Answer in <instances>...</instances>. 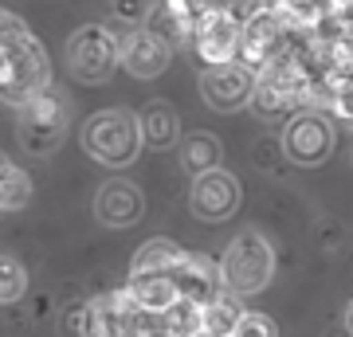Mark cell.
Masks as SVG:
<instances>
[{
    "label": "cell",
    "instance_id": "15",
    "mask_svg": "<svg viewBox=\"0 0 353 337\" xmlns=\"http://www.w3.org/2000/svg\"><path fill=\"white\" fill-rule=\"evenodd\" d=\"M130 290H134V298L141 302V310L145 314H165L181 298V290H176V271H130Z\"/></svg>",
    "mask_w": 353,
    "mask_h": 337
},
{
    "label": "cell",
    "instance_id": "10",
    "mask_svg": "<svg viewBox=\"0 0 353 337\" xmlns=\"http://www.w3.org/2000/svg\"><path fill=\"white\" fill-rule=\"evenodd\" d=\"M283 150L294 165H322L334 153V125L314 110L294 114L283 134Z\"/></svg>",
    "mask_w": 353,
    "mask_h": 337
},
{
    "label": "cell",
    "instance_id": "8",
    "mask_svg": "<svg viewBox=\"0 0 353 337\" xmlns=\"http://www.w3.org/2000/svg\"><path fill=\"white\" fill-rule=\"evenodd\" d=\"M240 39H243V20L232 12V4H208L196 20L192 43L204 63H228L240 59Z\"/></svg>",
    "mask_w": 353,
    "mask_h": 337
},
{
    "label": "cell",
    "instance_id": "25",
    "mask_svg": "<svg viewBox=\"0 0 353 337\" xmlns=\"http://www.w3.org/2000/svg\"><path fill=\"white\" fill-rule=\"evenodd\" d=\"M24 39H28V36H24ZM8 55H12V43H4V39H0V83L8 79Z\"/></svg>",
    "mask_w": 353,
    "mask_h": 337
},
{
    "label": "cell",
    "instance_id": "16",
    "mask_svg": "<svg viewBox=\"0 0 353 337\" xmlns=\"http://www.w3.org/2000/svg\"><path fill=\"white\" fill-rule=\"evenodd\" d=\"M138 125H141V141H145L150 150H173L176 134H181L176 110L169 102H150V106L138 114Z\"/></svg>",
    "mask_w": 353,
    "mask_h": 337
},
{
    "label": "cell",
    "instance_id": "13",
    "mask_svg": "<svg viewBox=\"0 0 353 337\" xmlns=\"http://www.w3.org/2000/svg\"><path fill=\"white\" fill-rule=\"evenodd\" d=\"M141 212H145V196H141V188L126 176H114L106 185L99 188V196H94V216H99V224L106 227H130L138 224Z\"/></svg>",
    "mask_w": 353,
    "mask_h": 337
},
{
    "label": "cell",
    "instance_id": "26",
    "mask_svg": "<svg viewBox=\"0 0 353 337\" xmlns=\"http://www.w3.org/2000/svg\"><path fill=\"white\" fill-rule=\"evenodd\" d=\"M141 337H173V334H169L165 325H150V329H145V334H141Z\"/></svg>",
    "mask_w": 353,
    "mask_h": 337
},
{
    "label": "cell",
    "instance_id": "1",
    "mask_svg": "<svg viewBox=\"0 0 353 337\" xmlns=\"http://www.w3.org/2000/svg\"><path fill=\"white\" fill-rule=\"evenodd\" d=\"M67 125H71V102L51 83L43 90H36L28 102H20L16 134H20V145L32 157H51L59 150V141L67 138Z\"/></svg>",
    "mask_w": 353,
    "mask_h": 337
},
{
    "label": "cell",
    "instance_id": "20",
    "mask_svg": "<svg viewBox=\"0 0 353 337\" xmlns=\"http://www.w3.org/2000/svg\"><path fill=\"white\" fill-rule=\"evenodd\" d=\"M185 255H189V251H181L176 243H169V239H150L145 247H138L130 271H176V263L185 259Z\"/></svg>",
    "mask_w": 353,
    "mask_h": 337
},
{
    "label": "cell",
    "instance_id": "7",
    "mask_svg": "<svg viewBox=\"0 0 353 337\" xmlns=\"http://www.w3.org/2000/svg\"><path fill=\"white\" fill-rule=\"evenodd\" d=\"M255 67H248L243 59H228V63H204L201 75V99L220 114L240 110L243 102H252L255 90Z\"/></svg>",
    "mask_w": 353,
    "mask_h": 337
},
{
    "label": "cell",
    "instance_id": "3",
    "mask_svg": "<svg viewBox=\"0 0 353 337\" xmlns=\"http://www.w3.org/2000/svg\"><path fill=\"white\" fill-rule=\"evenodd\" d=\"M220 278H224V294L248 298L275 278V251L259 232H243L228 243L224 259H220Z\"/></svg>",
    "mask_w": 353,
    "mask_h": 337
},
{
    "label": "cell",
    "instance_id": "18",
    "mask_svg": "<svg viewBox=\"0 0 353 337\" xmlns=\"http://www.w3.org/2000/svg\"><path fill=\"white\" fill-rule=\"evenodd\" d=\"M32 200V181L0 153V212H20Z\"/></svg>",
    "mask_w": 353,
    "mask_h": 337
},
{
    "label": "cell",
    "instance_id": "19",
    "mask_svg": "<svg viewBox=\"0 0 353 337\" xmlns=\"http://www.w3.org/2000/svg\"><path fill=\"white\" fill-rule=\"evenodd\" d=\"M220 157H224V150H220V138L216 134H192L189 141H181V165L192 176L204 173V169H216Z\"/></svg>",
    "mask_w": 353,
    "mask_h": 337
},
{
    "label": "cell",
    "instance_id": "6",
    "mask_svg": "<svg viewBox=\"0 0 353 337\" xmlns=\"http://www.w3.org/2000/svg\"><path fill=\"white\" fill-rule=\"evenodd\" d=\"M51 83V63H48V51L36 36L12 43V55H8V79L0 83V102L8 106H20L28 102L36 90H43Z\"/></svg>",
    "mask_w": 353,
    "mask_h": 337
},
{
    "label": "cell",
    "instance_id": "17",
    "mask_svg": "<svg viewBox=\"0 0 353 337\" xmlns=\"http://www.w3.org/2000/svg\"><path fill=\"white\" fill-rule=\"evenodd\" d=\"M157 322H161L173 337H201L204 334V306L181 294L165 314H157Z\"/></svg>",
    "mask_w": 353,
    "mask_h": 337
},
{
    "label": "cell",
    "instance_id": "2",
    "mask_svg": "<svg viewBox=\"0 0 353 337\" xmlns=\"http://www.w3.org/2000/svg\"><path fill=\"white\" fill-rule=\"evenodd\" d=\"M83 150H87L99 165H106V169H126L141 150L138 114L122 110V106L99 110L87 125H83Z\"/></svg>",
    "mask_w": 353,
    "mask_h": 337
},
{
    "label": "cell",
    "instance_id": "22",
    "mask_svg": "<svg viewBox=\"0 0 353 337\" xmlns=\"http://www.w3.org/2000/svg\"><path fill=\"white\" fill-rule=\"evenodd\" d=\"M28 290V267L16 255H0V306L20 302Z\"/></svg>",
    "mask_w": 353,
    "mask_h": 337
},
{
    "label": "cell",
    "instance_id": "4",
    "mask_svg": "<svg viewBox=\"0 0 353 337\" xmlns=\"http://www.w3.org/2000/svg\"><path fill=\"white\" fill-rule=\"evenodd\" d=\"M150 329V314L141 310L134 290H110L83 306V334L79 337H141Z\"/></svg>",
    "mask_w": 353,
    "mask_h": 337
},
{
    "label": "cell",
    "instance_id": "14",
    "mask_svg": "<svg viewBox=\"0 0 353 337\" xmlns=\"http://www.w3.org/2000/svg\"><path fill=\"white\" fill-rule=\"evenodd\" d=\"M176 290L185 298L208 306L212 298L224 294V278H220V263H212L208 255H185L176 263Z\"/></svg>",
    "mask_w": 353,
    "mask_h": 337
},
{
    "label": "cell",
    "instance_id": "23",
    "mask_svg": "<svg viewBox=\"0 0 353 337\" xmlns=\"http://www.w3.org/2000/svg\"><path fill=\"white\" fill-rule=\"evenodd\" d=\"M232 337H279V325L267 318V314H240V322H236V329H232Z\"/></svg>",
    "mask_w": 353,
    "mask_h": 337
},
{
    "label": "cell",
    "instance_id": "21",
    "mask_svg": "<svg viewBox=\"0 0 353 337\" xmlns=\"http://www.w3.org/2000/svg\"><path fill=\"white\" fill-rule=\"evenodd\" d=\"M240 306L232 298H212L208 306H204V337H232V329H236V322H240Z\"/></svg>",
    "mask_w": 353,
    "mask_h": 337
},
{
    "label": "cell",
    "instance_id": "11",
    "mask_svg": "<svg viewBox=\"0 0 353 337\" xmlns=\"http://www.w3.org/2000/svg\"><path fill=\"white\" fill-rule=\"evenodd\" d=\"M283 36H287V20L279 8H263V12H255L252 20H243V39H240V59L248 67H263L279 55L283 48Z\"/></svg>",
    "mask_w": 353,
    "mask_h": 337
},
{
    "label": "cell",
    "instance_id": "27",
    "mask_svg": "<svg viewBox=\"0 0 353 337\" xmlns=\"http://www.w3.org/2000/svg\"><path fill=\"white\" fill-rule=\"evenodd\" d=\"M345 329H350V337H353V302L345 306Z\"/></svg>",
    "mask_w": 353,
    "mask_h": 337
},
{
    "label": "cell",
    "instance_id": "9",
    "mask_svg": "<svg viewBox=\"0 0 353 337\" xmlns=\"http://www.w3.org/2000/svg\"><path fill=\"white\" fill-rule=\"evenodd\" d=\"M240 196H243L240 181L228 173L224 165H216V169H204V173L192 176L189 208H192L196 220H212V224H220V220H228V216H236Z\"/></svg>",
    "mask_w": 353,
    "mask_h": 337
},
{
    "label": "cell",
    "instance_id": "28",
    "mask_svg": "<svg viewBox=\"0 0 353 337\" xmlns=\"http://www.w3.org/2000/svg\"><path fill=\"white\" fill-rule=\"evenodd\" d=\"M201 337H204V334H201Z\"/></svg>",
    "mask_w": 353,
    "mask_h": 337
},
{
    "label": "cell",
    "instance_id": "24",
    "mask_svg": "<svg viewBox=\"0 0 353 337\" xmlns=\"http://www.w3.org/2000/svg\"><path fill=\"white\" fill-rule=\"evenodd\" d=\"M114 8H118V16L130 20V24L145 20V4H141V0H114Z\"/></svg>",
    "mask_w": 353,
    "mask_h": 337
},
{
    "label": "cell",
    "instance_id": "5",
    "mask_svg": "<svg viewBox=\"0 0 353 337\" xmlns=\"http://www.w3.org/2000/svg\"><path fill=\"white\" fill-rule=\"evenodd\" d=\"M118 63H122V39H114L110 28L87 24L67 39V67H71V75H75L79 83H87V87L106 83Z\"/></svg>",
    "mask_w": 353,
    "mask_h": 337
},
{
    "label": "cell",
    "instance_id": "12",
    "mask_svg": "<svg viewBox=\"0 0 353 337\" xmlns=\"http://www.w3.org/2000/svg\"><path fill=\"white\" fill-rule=\"evenodd\" d=\"M169 39L157 28H134L130 36H122V67L134 79H157L169 67Z\"/></svg>",
    "mask_w": 353,
    "mask_h": 337
}]
</instances>
